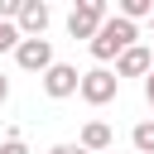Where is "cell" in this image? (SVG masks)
Listing matches in <instances>:
<instances>
[{
	"mask_svg": "<svg viewBox=\"0 0 154 154\" xmlns=\"http://www.w3.org/2000/svg\"><path fill=\"white\" fill-rule=\"evenodd\" d=\"M135 43H140V29H135L130 19H120V14H106V24L96 29V38H91L87 48H91L96 63H111V58H120V53L135 48Z\"/></svg>",
	"mask_w": 154,
	"mask_h": 154,
	"instance_id": "6da1fadb",
	"label": "cell"
},
{
	"mask_svg": "<svg viewBox=\"0 0 154 154\" xmlns=\"http://www.w3.org/2000/svg\"><path fill=\"white\" fill-rule=\"evenodd\" d=\"M106 14H111V10H106V0H77V5H72V14H67V34L91 43V38H96V29L106 24Z\"/></svg>",
	"mask_w": 154,
	"mask_h": 154,
	"instance_id": "7a4b0ae2",
	"label": "cell"
},
{
	"mask_svg": "<svg viewBox=\"0 0 154 154\" xmlns=\"http://www.w3.org/2000/svg\"><path fill=\"white\" fill-rule=\"evenodd\" d=\"M116 91H120V77H116L111 67H91V72H82V82H77V96H82L87 106H106V101H116Z\"/></svg>",
	"mask_w": 154,
	"mask_h": 154,
	"instance_id": "3957f363",
	"label": "cell"
},
{
	"mask_svg": "<svg viewBox=\"0 0 154 154\" xmlns=\"http://www.w3.org/2000/svg\"><path fill=\"white\" fill-rule=\"evenodd\" d=\"M14 63H19L24 72H38V77H43V72H48L58 58H53V43H48V38H19V48H14Z\"/></svg>",
	"mask_w": 154,
	"mask_h": 154,
	"instance_id": "277c9868",
	"label": "cell"
},
{
	"mask_svg": "<svg viewBox=\"0 0 154 154\" xmlns=\"http://www.w3.org/2000/svg\"><path fill=\"white\" fill-rule=\"evenodd\" d=\"M48 19H53V10H48L43 0H24V10H19V19H14V29H19V38H43Z\"/></svg>",
	"mask_w": 154,
	"mask_h": 154,
	"instance_id": "5b68a950",
	"label": "cell"
},
{
	"mask_svg": "<svg viewBox=\"0 0 154 154\" xmlns=\"http://www.w3.org/2000/svg\"><path fill=\"white\" fill-rule=\"evenodd\" d=\"M77 82H82V72H77L72 63H53V67L43 72V91H48L53 101H63V96H72V91H77Z\"/></svg>",
	"mask_w": 154,
	"mask_h": 154,
	"instance_id": "8992f818",
	"label": "cell"
},
{
	"mask_svg": "<svg viewBox=\"0 0 154 154\" xmlns=\"http://www.w3.org/2000/svg\"><path fill=\"white\" fill-rule=\"evenodd\" d=\"M149 67H154V53L144 43H135V48H125L116 58V77H149Z\"/></svg>",
	"mask_w": 154,
	"mask_h": 154,
	"instance_id": "52a82bcc",
	"label": "cell"
},
{
	"mask_svg": "<svg viewBox=\"0 0 154 154\" xmlns=\"http://www.w3.org/2000/svg\"><path fill=\"white\" fill-rule=\"evenodd\" d=\"M77 144H82L87 154H106V149L116 144V135H111V125H106V120H87V125H82V140H77Z\"/></svg>",
	"mask_w": 154,
	"mask_h": 154,
	"instance_id": "ba28073f",
	"label": "cell"
},
{
	"mask_svg": "<svg viewBox=\"0 0 154 154\" xmlns=\"http://www.w3.org/2000/svg\"><path fill=\"white\" fill-rule=\"evenodd\" d=\"M116 14H120V19H130V24H135V19H149V14H154V0H120V5H116Z\"/></svg>",
	"mask_w": 154,
	"mask_h": 154,
	"instance_id": "9c48e42d",
	"label": "cell"
},
{
	"mask_svg": "<svg viewBox=\"0 0 154 154\" xmlns=\"http://www.w3.org/2000/svg\"><path fill=\"white\" fill-rule=\"evenodd\" d=\"M130 144H135L140 154H154V120H140V125L130 130Z\"/></svg>",
	"mask_w": 154,
	"mask_h": 154,
	"instance_id": "30bf717a",
	"label": "cell"
},
{
	"mask_svg": "<svg viewBox=\"0 0 154 154\" xmlns=\"http://www.w3.org/2000/svg\"><path fill=\"white\" fill-rule=\"evenodd\" d=\"M14 48H19V29L0 19V53H14Z\"/></svg>",
	"mask_w": 154,
	"mask_h": 154,
	"instance_id": "8fae6325",
	"label": "cell"
},
{
	"mask_svg": "<svg viewBox=\"0 0 154 154\" xmlns=\"http://www.w3.org/2000/svg\"><path fill=\"white\" fill-rule=\"evenodd\" d=\"M0 154H29V144H24V140L10 130V135H5V144H0Z\"/></svg>",
	"mask_w": 154,
	"mask_h": 154,
	"instance_id": "7c38bea8",
	"label": "cell"
},
{
	"mask_svg": "<svg viewBox=\"0 0 154 154\" xmlns=\"http://www.w3.org/2000/svg\"><path fill=\"white\" fill-rule=\"evenodd\" d=\"M144 101L154 106V67H149V77H144Z\"/></svg>",
	"mask_w": 154,
	"mask_h": 154,
	"instance_id": "4fadbf2b",
	"label": "cell"
},
{
	"mask_svg": "<svg viewBox=\"0 0 154 154\" xmlns=\"http://www.w3.org/2000/svg\"><path fill=\"white\" fill-rule=\"evenodd\" d=\"M5 101H10V77L0 72V106H5Z\"/></svg>",
	"mask_w": 154,
	"mask_h": 154,
	"instance_id": "5bb4252c",
	"label": "cell"
},
{
	"mask_svg": "<svg viewBox=\"0 0 154 154\" xmlns=\"http://www.w3.org/2000/svg\"><path fill=\"white\" fill-rule=\"evenodd\" d=\"M48 154H77V144H53Z\"/></svg>",
	"mask_w": 154,
	"mask_h": 154,
	"instance_id": "9a60e30c",
	"label": "cell"
},
{
	"mask_svg": "<svg viewBox=\"0 0 154 154\" xmlns=\"http://www.w3.org/2000/svg\"><path fill=\"white\" fill-rule=\"evenodd\" d=\"M149 24H154V14H149Z\"/></svg>",
	"mask_w": 154,
	"mask_h": 154,
	"instance_id": "2e32d148",
	"label": "cell"
},
{
	"mask_svg": "<svg viewBox=\"0 0 154 154\" xmlns=\"http://www.w3.org/2000/svg\"><path fill=\"white\" fill-rule=\"evenodd\" d=\"M106 154H116V149H106Z\"/></svg>",
	"mask_w": 154,
	"mask_h": 154,
	"instance_id": "e0dca14e",
	"label": "cell"
}]
</instances>
